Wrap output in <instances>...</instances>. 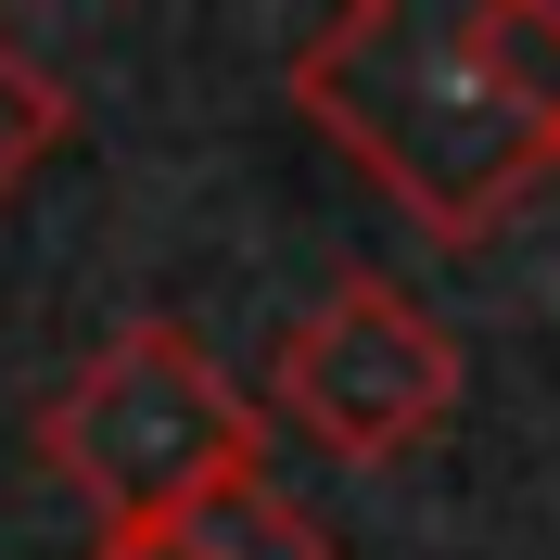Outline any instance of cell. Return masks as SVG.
Returning a JSON list of instances; mask_svg holds the SVG:
<instances>
[{
  "label": "cell",
  "mask_w": 560,
  "mask_h": 560,
  "mask_svg": "<svg viewBox=\"0 0 560 560\" xmlns=\"http://www.w3.org/2000/svg\"><path fill=\"white\" fill-rule=\"evenodd\" d=\"M293 103L420 243H497L523 191L560 166L471 51V0H357L293 51Z\"/></svg>",
  "instance_id": "cell-1"
},
{
  "label": "cell",
  "mask_w": 560,
  "mask_h": 560,
  "mask_svg": "<svg viewBox=\"0 0 560 560\" xmlns=\"http://www.w3.org/2000/svg\"><path fill=\"white\" fill-rule=\"evenodd\" d=\"M255 458H268V408H255V395L217 370V345L178 331V318H128V331L38 408V471H51L77 510H103V535L166 523V510H191L205 485H230Z\"/></svg>",
  "instance_id": "cell-2"
},
{
  "label": "cell",
  "mask_w": 560,
  "mask_h": 560,
  "mask_svg": "<svg viewBox=\"0 0 560 560\" xmlns=\"http://www.w3.org/2000/svg\"><path fill=\"white\" fill-rule=\"evenodd\" d=\"M268 408L293 420L318 458H345V471H395V458H420L433 433H446V408H458V345H446V318L420 306L408 280L345 268L293 331H280Z\"/></svg>",
  "instance_id": "cell-3"
},
{
  "label": "cell",
  "mask_w": 560,
  "mask_h": 560,
  "mask_svg": "<svg viewBox=\"0 0 560 560\" xmlns=\"http://www.w3.org/2000/svg\"><path fill=\"white\" fill-rule=\"evenodd\" d=\"M166 523H178V548H191V560H345L331 535H318V510L280 485L268 458L230 471V485H205L191 510H166Z\"/></svg>",
  "instance_id": "cell-4"
},
{
  "label": "cell",
  "mask_w": 560,
  "mask_h": 560,
  "mask_svg": "<svg viewBox=\"0 0 560 560\" xmlns=\"http://www.w3.org/2000/svg\"><path fill=\"white\" fill-rule=\"evenodd\" d=\"M65 140H77V90L38 65L13 26H0V205H13V191H26V178L51 166Z\"/></svg>",
  "instance_id": "cell-5"
},
{
  "label": "cell",
  "mask_w": 560,
  "mask_h": 560,
  "mask_svg": "<svg viewBox=\"0 0 560 560\" xmlns=\"http://www.w3.org/2000/svg\"><path fill=\"white\" fill-rule=\"evenodd\" d=\"M90 560H191V548H178V523H128V535H103Z\"/></svg>",
  "instance_id": "cell-6"
}]
</instances>
